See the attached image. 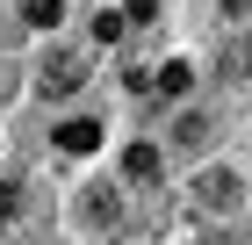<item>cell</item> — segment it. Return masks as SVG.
Here are the masks:
<instances>
[{
  "label": "cell",
  "mask_w": 252,
  "mask_h": 245,
  "mask_svg": "<svg viewBox=\"0 0 252 245\" xmlns=\"http://www.w3.org/2000/svg\"><path fill=\"white\" fill-rule=\"evenodd\" d=\"M79 79H87V51H51L36 65V94L43 101H65V94H79Z\"/></svg>",
  "instance_id": "1"
},
{
  "label": "cell",
  "mask_w": 252,
  "mask_h": 245,
  "mask_svg": "<svg viewBox=\"0 0 252 245\" xmlns=\"http://www.w3.org/2000/svg\"><path fill=\"white\" fill-rule=\"evenodd\" d=\"M194 195H202V202H209V209H231V202H238V195H245V188H238V173H231V166H223V173L209 166V173H202V180H194Z\"/></svg>",
  "instance_id": "2"
},
{
  "label": "cell",
  "mask_w": 252,
  "mask_h": 245,
  "mask_svg": "<svg viewBox=\"0 0 252 245\" xmlns=\"http://www.w3.org/2000/svg\"><path fill=\"white\" fill-rule=\"evenodd\" d=\"M216 65H223V79H252V29H238V36L216 51Z\"/></svg>",
  "instance_id": "3"
},
{
  "label": "cell",
  "mask_w": 252,
  "mask_h": 245,
  "mask_svg": "<svg viewBox=\"0 0 252 245\" xmlns=\"http://www.w3.org/2000/svg\"><path fill=\"white\" fill-rule=\"evenodd\" d=\"M58 151H72V159H87V151L101 144V123H58V137H51Z\"/></svg>",
  "instance_id": "4"
},
{
  "label": "cell",
  "mask_w": 252,
  "mask_h": 245,
  "mask_svg": "<svg viewBox=\"0 0 252 245\" xmlns=\"http://www.w3.org/2000/svg\"><path fill=\"white\" fill-rule=\"evenodd\" d=\"M123 173H130V180H158V144H130V159H123Z\"/></svg>",
  "instance_id": "5"
},
{
  "label": "cell",
  "mask_w": 252,
  "mask_h": 245,
  "mask_svg": "<svg viewBox=\"0 0 252 245\" xmlns=\"http://www.w3.org/2000/svg\"><path fill=\"white\" fill-rule=\"evenodd\" d=\"M22 22H29V29H58V22H65V0H22Z\"/></svg>",
  "instance_id": "6"
},
{
  "label": "cell",
  "mask_w": 252,
  "mask_h": 245,
  "mask_svg": "<svg viewBox=\"0 0 252 245\" xmlns=\"http://www.w3.org/2000/svg\"><path fill=\"white\" fill-rule=\"evenodd\" d=\"M87 202H94V209H87L94 224H123V202H116V188H108V195H87Z\"/></svg>",
  "instance_id": "7"
},
{
  "label": "cell",
  "mask_w": 252,
  "mask_h": 245,
  "mask_svg": "<svg viewBox=\"0 0 252 245\" xmlns=\"http://www.w3.org/2000/svg\"><path fill=\"white\" fill-rule=\"evenodd\" d=\"M22 202H29V195H22V180H7V188H0V231L22 216Z\"/></svg>",
  "instance_id": "8"
},
{
  "label": "cell",
  "mask_w": 252,
  "mask_h": 245,
  "mask_svg": "<svg viewBox=\"0 0 252 245\" xmlns=\"http://www.w3.org/2000/svg\"><path fill=\"white\" fill-rule=\"evenodd\" d=\"M152 94H188V65H180V58L158 72V87H152Z\"/></svg>",
  "instance_id": "9"
},
{
  "label": "cell",
  "mask_w": 252,
  "mask_h": 245,
  "mask_svg": "<svg viewBox=\"0 0 252 245\" xmlns=\"http://www.w3.org/2000/svg\"><path fill=\"white\" fill-rule=\"evenodd\" d=\"M94 36H101V43H116V36H123V15H108V7H101V15H94Z\"/></svg>",
  "instance_id": "10"
},
{
  "label": "cell",
  "mask_w": 252,
  "mask_h": 245,
  "mask_svg": "<svg viewBox=\"0 0 252 245\" xmlns=\"http://www.w3.org/2000/svg\"><path fill=\"white\" fill-rule=\"evenodd\" d=\"M123 15H130V22H152V15H158V0H130Z\"/></svg>",
  "instance_id": "11"
}]
</instances>
